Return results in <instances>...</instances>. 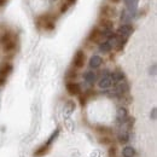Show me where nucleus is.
<instances>
[{
    "label": "nucleus",
    "instance_id": "1",
    "mask_svg": "<svg viewBox=\"0 0 157 157\" xmlns=\"http://www.w3.org/2000/svg\"><path fill=\"white\" fill-rule=\"evenodd\" d=\"M85 60H86V55H85V52L82 51V50H78V52L75 53V56H74V59H73V64H74V67L75 68H82L83 65H85Z\"/></svg>",
    "mask_w": 157,
    "mask_h": 157
},
{
    "label": "nucleus",
    "instance_id": "2",
    "mask_svg": "<svg viewBox=\"0 0 157 157\" xmlns=\"http://www.w3.org/2000/svg\"><path fill=\"white\" fill-rule=\"evenodd\" d=\"M132 33H133V27L131 24H128V23L122 24L117 29V36H121V38L128 39L129 35H132Z\"/></svg>",
    "mask_w": 157,
    "mask_h": 157
},
{
    "label": "nucleus",
    "instance_id": "3",
    "mask_svg": "<svg viewBox=\"0 0 157 157\" xmlns=\"http://www.w3.org/2000/svg\"><path fill=\"white\" fill-rule=\"evenodd\" d=\"M128 90H129V87H128V83L126 82V81H121V82H118L116 83V86H115V88H114V96H118V97H121V96H123L124 93H127L128 92Z\"/></svg>",
    "mask_w": 157,
    "mask_h": 157
},
{
    "label": "nucleus",
    "instance_id": "4",
    "mask_svg": "<svg viewBox=\"0 0 157 157\" xmlns=\"http://www.w3.org/2000/svg\"><path fill=\"white\" fill-rule=\"evenodd\" d=\"M65 87H67L68 93L71 94V96H78V94L81 93V87H80V85L76 83V82H74V81L67 82Z\"/></svg>",
    "mask_w": 157,
    "mask_h": 157
},
{
    "label": "nucleus",
    "instance_id": "5",
    "mask_svg": "<svg viewBox=\"0 0 157 157\" xmlns=\"http://www.w3.org/2000/svg\"><path fill=\"white\" fill-rule=\"evenodd\" d=\"M113 80L110 78V74H108V75H104L103 78L99 80L98 82V86L99 88H103V90H106V88H110L111 86H113Z\"/></svg>",
    "mask_w": 157,
    "mask_h": 157
},
{
    "label": "nucleus",
    "instance_id": "6",
    "mask_svg": "<svg viewBox=\"0 0 157 157\" xmlns=\"http://www.w3.org/2000/svg\"><path fill=\"white\" fill-rule=\"evenodd\" d=\"M100 11H101V13L105 16L104 18H108V17H114L115 15H116V10L113 7V6H110V5H103L101 7H100Z\"/></svg>",
    "mask_w": 157,
    "mask_h": 157
},
{
    "label": "nucleus",
    "instance_id": "7",
    "mask_svg": "<svg viewBox=\"0 0 157 157\" xmlns=\"http://www.w3.org/2000/svg\"><path fill=\"white\" fill-rule=\"evenodd\" d=\"M101 38H103V34H101V30L99 28H94L90 33V35H88V40L90 41H93V42H99Z\"/></svg>",
    "mask_w": 157,
    "mask_h": 157
},
{
    "label": "nucleus",
    "instance_id": "8",
    "mask_svg": "<svg viewBox=\"0 0 157 157\" xmlns=\"http://www.w3.org/2000/svg\"><path fill=\"white\" fill-rule=\"evenodd\" d=\"M110 78H111L114 83H118L121 81H124V74L121 70H115V71L110 73Z\"/></svg>",
    "mask_w": 157,
    "mask_h": 157
},
{
    "label": "nucleus",
    "instance_id": "9",
    "mask_svg": "<svg viewBox=\"0 0 157 157\" xmlns=\"http://www.w3.org/2000/svg\"><path fill=\"white\" fill-rule=\"evenodd\" d=\"M117 121L118 122H121V123H124L126 121H127V118H128V113H127V110H126V108H118L117 110Z\"/></svg>",
    "mask_w": 157,
    "mask_h": 157
},
{
    "label": "nucleus",
    "instance_id": "10",
    "mask_svg": "<svg viewBox=\"0 0 157 157\" xmlns=\"http://www.w3.org/2000/svg\"><path fill=\"white\" fill-rule=\"evenodd\" d=\"M101 63H103V59L100 56H92L91 59H90V67L92 68V69H97L99 68L100 65H101Z\"/></svg>",
    "mask_w": 157,
    "mask_h": 157
},
{
    "label": "nucleus",
    "instance_id": "11",
    "mask_svg": "<svg viewBox=\"0 0 157 157\" xmlns=\"http://www.w3.org/2000/svg\"><path fill=\"white\" fill-rule=\"evenodd\" d=\"M83 78H85L86 82L93 85V83L96 82V80H97V74H96L94 71H92V70H88V71H86V73L83 74Z\"/></svg>",
    "mask_w": 157,
    "mask_h": 157
},
{
    "label": "nucleus",
    "instance_id": "12",
    "mask_svg": "<svg viewBox=\"0 0 157 157\" xmlns=\"http://www.w3.org/2000/svg\"><path fill=\"white\" fill-rule=\"evenodd\" d=\"M138 1L139 0H124L126 6H127V10H128L129 13H134L137 11Z\"/></svg>",
    "mask_w": 157,
    "mask_h": 157
},
{
    "label": "nucleus",
    "instance_id": "13",
    "mask_svg": "<svg viewBox=\"0 0 157 157\" xmlns=\"http://www.w3.org/2000/svg\"><path fill=\"white\" fill-rule=\"evenodd\" d=\"M11 70H12V65L11 64H6V65H4L1 69H0V78H5L11 73Z\"/></svg>",
    "mask_w": 157,
    "mask_h": 157
},
{
    "label": "nucleus",
    "instance_id": "14",
    "mask_svg": "<svg viewBox=\"0 0 157 157\" xmlns=\"http://www.w3.org/2000/svg\"><path fill=\"white\" fill-rule=\"evenodd\" d=\"M134 155H136V150L132 146H126L122 150V156L123 157H134Z\"/></svg>",
    "mask_w": 157,
    "mask_h": 157
},
{
    "label": "nucleus",
    "instance_id": "15",
    "mask_svg": "<svg viewBox=\"0 0 157 157\" xmlns=\"http://www.w3.org/2000/svg\"><path fill=\"white\" fill-rule=\"evenodd\" d=\"M111 46H110V44L108 42V41H104V42H100V45H99V51L100 52H103V53H108V52H110L111 51Z\"/></svg>",
    "mask_w": 157,
    "mask_h": 157
},
{
    "label": "nucleus",
    "instance_id": "16",
    "mask_svg": "<svg viewBox=\"0 0 157 157\" xmlns=\"http://www.w3.org/2000/svg\"><path fill=\"white\" fill-rule=\"evenodd\" d=\"M15 47H16V42L13 41L12 38L10 40H7L6 42H4V50L7 51V52H9V51H12Z\"/></svg>",
    "mask_w": 157,
    "mask_h": 157
},
{
    "label": "nucleus",
    "instance_id": "17",
    "mask_svg": "<svg viewBox=\"0 0 157 157\" xmlns=\"http://www.w3.org/2000/svg\"><path fill=\"white\" fill-rule=\"evenodd\" d=\"M117 139L120 143L126 144V143H128V140H129V136H128L127 132H120L117 136Z\"/></svg>",
    "mask_w": 157,
    "mask_h": 157
},
{
    "label": "nucleus",
    "instance_id": "18",
    "mask_svg": "<svg viewBox=\"0 0 157 157\" xmlns=\"http://www.w3.org/2000/svg\"><path fill=\"white\" fill-rule=\"evenodd\" d=\"M65 78H76V71H75V70H74V71H71V70H68V73H67Z\"/></svg>",
    "mask_w": 157,
    "mask_h": 157
},
{
    "label": "nucleus",
    "instance_id": "19",
    "mask_svg": "<svg viewBox=\"0 0 157 157\" xmlns=\"http://www.w3.org/2000/svg\"><path fill=\"white\" fill-rule=\"evenodd\" d=\"M68 7H69V5L67 4V5H63L62 7H60V12H65L67 10H68Z\"/></svg>",
    "mask_w": 157,
    "mask_h": 157
},
{
    "label": "nucleus",
    "instance_id": "20",
    "mask_svg": "<svg viewBox=\"0 0 157 157\" xmlns=\"http://www.w3.org/2000/svg\"><path fill=\"white\" fill-rule=\"evenodd\" d=\"M5 81H6V78H0V86H2V85L5 83Z\"/></svg>",
    "mask_w": 157,
    "mask_h": 157
},
{
    "label": "nucleus",
    "instance_id": "21",
    "mask_svg": "<svg viewBox=\"0 0 157 157\" xmlns=\"http://www.w3.org/2000/svg\"><path fill=\"white\" fill-rule=\"evenodd\" d=\"M152 118H156V109H152Z\"/></svg>",
    "mask_w": 157,
    "mask_h": 157
},
{
    "label": "nucleus",
    "instance_id": "22",
    "mask_svg": "<svg viewBox=\"0 0 157 157\" xmlns=\"http://www.w3.org/2000/svg\"><path fill=\"white\" fill-rule=\"evenodd\" d=\"M75 1L76 0H68V5H73V4H75Z\"/></svg>",
    "mask_w": 157,
    "mask_h": 157
},
{
    "label": "nucleus",
    "instance_id": "23",
    "mask_svg": "<svg viewBox=\"0 0 157 157\" xmlns=\"http://www.w3.org/2000/svg\"><path fill=\"white\" fill-rule=\"evenodd\" d=\"M109 1H111V2H114V4H117V2H120L121 0H109Z\"/></svg>",
    "mask_w": 157,
    "mask_h": 157
}]
</instances>
